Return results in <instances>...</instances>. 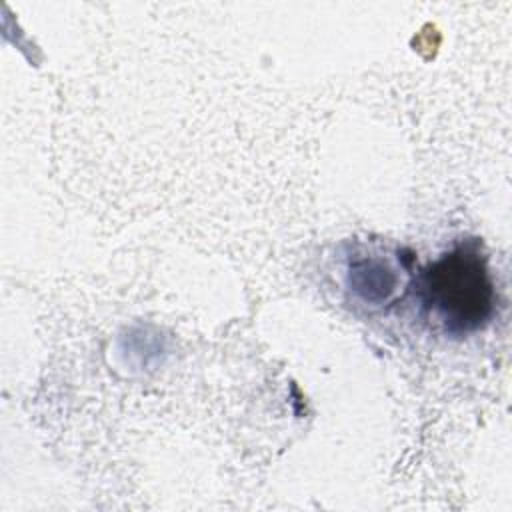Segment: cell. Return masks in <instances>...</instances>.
<instances>
[{
  "mask_svg": "<svg viewBox=\"0 0 512 512\" xmlns=\"http://www.w3.org/2000/svg\"><path fill=\"white\" fill-rule=\"evenodd\" d=\"M418 298L446 334L468 336L484 328L496 308V288L478 240H462L416 278Z\"/></svg>",
  "mask_w": 512,
  "mask_h": 512,
  "instance_id": "6da1fadb",
  "label": "cell"
},
{
  "mask_svg": "<svg viewBox=\"0 0 512 512\" xmlns=\"http://www.w3.org/2000/svg\"><path fill=\"white\" fill-rule=\"evenodd\" d=\"M412 280L410 258L402 250L356 246L346 256L344 282L356 302L370 310H382L402 298Z\"/></svg>",
  "mask_w": 512,
  "mask_h": 512,
  "instance_id": "7a4b0ae2",
  "label": "cell"
}]
</instances>
